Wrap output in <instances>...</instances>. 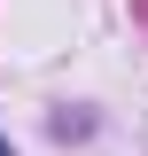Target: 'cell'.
<instances>
[{
	"instance_id": "cell-1",
	"label": "cell",
	"mask_w": 148,
	"mask_h": 156,
	"mask_svg": "<svg viewBox=\"0 0 148 156\" xmlns=\"http://www.w3.org/2000/svg\"><path fill=\"white\" fill-rule=\"evenodd\" d=\"M0 156H8V140H0Z\"/></svg>"
}]
</instances>
